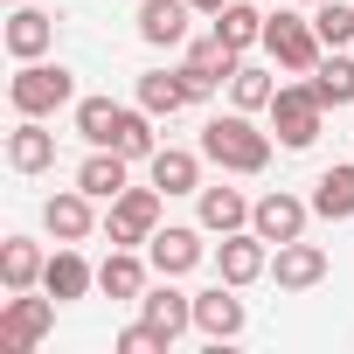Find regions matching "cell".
Listing matches in <instances>:
<instances>
[{
  "instance_id": "cell-28",
  "label": "cell",
  "mask_w": 354,
  "mask_h": 354,
  "mask_svg": "<svg viewBox=\"0 0 354 354\" xmlns=\"http://www.w3.org/2000/svg\"><path fill=\"white\" fill-rule=\"evenodd\" d=\"M111 153H125V160H153V153H160V139H153V111H146V104H125Z\"/></svg>"
},
{
  "instance_id": "cell-13",
  "label": "cell",
  "mask_w": 354,
  "mask_h": 354,
  "mask_svg": "<svg viewBox=\"0 0 354 354\" xmlns=\"http://www.w3.org/2000/svg\"><path fill=\"white\" fill-rule=\"evenodd\" d=\"M195 333H209V340H236L243 333V299H236L230 278H216L209 292H195Z\"/></svg>"
},
{
  "instance_id": "cell-6",
  "label": "cell",
  "mask_w": 354,
  "mask_h": 354,
  "mask_svg": "<svg viewBox=\"0 0 354 354\" xmlns=\"http://www.w3.org/2000/svg\"><path fill=\"white\" fill-rule=\"evenodd\" d=\"M236 63H243V56H236L230 42H216V28H209L202 42H188V56H181V84H188V104H209V97H216V91L236 77Z\"/></svg>"
},
{
  "instance_id": "cell-12",
  "label": "cell",
  "mask_w": 354,
  "mask_h": 354,
  "mask_svg": "<svg viewBox=\"0 0 354 354\" xmlns=\"http://www.w3.org/2000/svg\"><path fill=\"white\" fill-rule=\"evenodd\" d=\"M271 278H278V292H313L326 278V250L306 243V236H292V243L271 250Z\"/></svg>"
},
{
  "instance_id": "cell-11",
  "label": "cell",
  "mask_w": 354,
  "mask_h": 354,
  "mask_svg": "<svg viewBox=\"0 0 354 354\" xmlns=\"http://www.w3.org/2000/svg\"><path fill=\"white\" fill-rule=\"evenodd\" d=\"M139 319H146V326H160L167 340H181V333L195 326V292H181L174 278H160V285H146V292H139Z\"/></svg>"
},
{
  "instance_id": "cell-35",
  "label": "cell",
  "mask_w": 354,
  "mask_h": 354,
  "mask_svg": "<svg viewBox=\"0 0 354 354\" xmlns=\"http://www.w3.org/2000/svg\"><path fill=\"white\" fill-rule=\"evenodd\" d=\"M8 8H21V0H8Z\"/></svg>"
},
{
  "instance_id": "cell-22",
  "label": "cell",
  "mask_w": 354,
  "mask_h": 354,
  "mask_svg": "<svg viewBox=\"0 0 354 354\" xmlns=\"http://www.w3.org/2000/svg\"><path fill=\"white\" fill-rule=\"evenodd\" d=\"M42 243L35 236H8V243H0V285H8V292H35L42 285Z\"/></svg>"
},
{
  "instance_id": "cell-33",
  "label": "cell",
  "mask_w": 354,
  "mask_h": 354,
  "mask_svg": "<svg viewBox=\"0 0 354 354\" xmlns=\"http://www.w3.org/2000/svg\"><path fill=\"white\" fill-rule=\"evenodd\" d=\"M188 8H195V15H223V8H230V0H188Z\"/></svg>"
},
{
  "instance_id": "cell-29",
  "label": "cell",
  "mask_w": 354,
  "mask_h": 354,
  "mask_svg": "<svg viewBox=\"0 0 354 354\" xmlns=\"http://www.w3.org/2000/svg\"><path fill=\"white\" fill-rule=\"evenodd\" d=\"M271 97H278L271 70H257V63H236V77H230V104H236V111H271Z\"/></svg>"
},
{
  "instance_id": "cell-21",
  "label": "cell",
  "mask_w": 354,
  "mask_h": 354,
  "mask_svg": "<svg viewBox=\"0 0 354 354\" xmlns=\"http://www.w3.org/2000/svg\"><path fill=\"white\" fill-rule=\"evenodd\" d=\"M8 167H15V174H42V167H56V132H49L42 118H21V125L8 132Z\"/></svg>"
},
{
  "instance_id": "cell-27",
  "label": "cell",
  "mask_w": 354,
  "mask_h": 354,
  "mask_svg": "<svg viewBox=\"0 0 354 354\" xmlns=\"http://www.w3.org/2000/svg\"><path fill=\"white\" fill-rule=\"evenodd\" d=\"M139 104L153 111V118H174L188 104V84H181V70H146L139 77Z\"/></svg>"
},
{
  "instance_id": "cell-8",
  "label": "cell",
  "mask_w": 354,
  "mask_h": 354,
  "mask_svg": "<svg viewBox=\"0 0 354 354\" xmlns=\"http://www.w3.org/2000/svg\"><path fill=\"white\" fill-rule=\"evenodd\" d=\"M202 257H209L202 223H195V230H188V223H167V230H153V236H146V264H153L160 278H188Z\"/></svg>"
},
{
  "instance_id": "cell-31",
  "label": "cell",
  "mask_w": 354,
  "mask_h": 354,
  "mask_svg": "<svg viewBox=\"0 0 354 354\" xmlns=\"http://www.w3.org/2000/svg\"><path fill=\"white\" fill-rule=\"evenodd\" d=\"M313 28H319L326 49H347V42H354V8H347V0H319V8H313Z\"/></svg>"
},
{
  "instance_id": "cell-25",
  "label": "cell",
  "mask_w": 354,
  "mask_h": 354,
  "mask_svg": "<svg viewBox=\"0 0 354 354\" xmlns=\"http://www.w3.org/2000/svg\"><path fill=\"white\" fill-rule=\"evenodd\" d=\"M306 202H313V216L347 223V216H354V160H347V167H326L319 181H313V195H306Z\"/></svg>"
},
{
  "instance_id": "cell-7",
  "label": "cell",
  "mask_w": 354,
  "mask_h": 354,
  "mask_svg": "<svg viewBox=\"0 0 354 354\" xmlns=\"http://www.w3.org/2000/svg\"><path fill=\"white\" fill-rule=\"evenodd\" d=\"M153 230H160V188H125V195L104 209V236L125 243V250H139Z\"/></svg>"
},
{
  "instance_id": "cell-17",
  "label": "cell",
  "mask_w": 354,
  "mask_h": 354,
  "mask_svg": "<svg viewBox=\"0 0 354 354\" xmlns=\"http://www.w3.org/2000/svg\"><path fill=\"white\" fill-rule=\"evenodd\" d=\"M146 174L160 195H202V153H188V146H160L146 160Z\"/></svg>"
},
{
  "instance_id": "cell-16",
  "label": "cell",
  "mask_w": 354,
  "mask_h": 354,
  "mask_svg": "<svg viewBox=\"0 0 354 354\" xmlns=\"http://www.w3.org/2000/svg\"><path fill=\"white\" fill-rule=\"evenodd\" d=\"M0 35H8V56H15V63H35V56H49V42H56V15H42V8L21 0Z\"/></svg>"
},
{
  "instance_id": "cell-3",
  "label": "cell",
  "mask_w": 354,
  "mask_h": 354,
  "mask_svg": "<svg viewBox=\"0 0 354 354\" xmlns=\"http://www.w3.org/2000/svg\"><path fill=\"white\" fill-rule=\"evenodd\" d=\"M8 104L21 111V118H49V111H63V104H77V77L63 70V63H21L15 70V84H8Z\"/></svg>"
},
{
  "instance_id": "cell-26",
  "label": "cell",
  "mask_w": 354,
  "mask_h": 354,
  "mask_svg": "<svg viewBox=\"0 0 354 354\" xmlns=\"http://www.w3.org/2000/svg\"><path fill=\"white\" fill-rule=\"evenodd\" d=\"M216 42H230L236 56H250V49H264V15L250 8V0H230V8L216 15Z\"/></svg>"
},
{
  "instance_id": "cell-20",
  "label": "cell",
  "mask_w": 354,
  "mask_h": 354,
  "mask_svg": "<svg viewBox=\"0 0 354 354\" xmlns=\"http://www.w3.org/2000/svg\"><path fill=\"white\" fill-rule=\"evenodd\" d=\"M91 285H97V271H91V264H84V250H77V243H56V257H49V264H42V292H49V299H63V306H70V299H84V292H91Z\"/></svg>"
},
{
  "instance_id": "cell-30",
  "label": "cell",
  "mask_w": 354,
  "mask_h": 354,
  "mask_svg": "<svg viewBox=\"0 0 354 354\" xmlns=\"http://www.w3.org/2000/svg\"><path fill=\"white\" fill-rule=\"evenodd\" d=\"M118 118H125V104H111V97H77V132H84L91 146H111V139H118Z\"/></svg>"
},
{
  "instance_id": "cell-34",
  "label": "cell",
  "mask_w": 354,
  "mask_h": 354,
  "mask_svg": "<svg viewBox=\"0 0 354 354\" xmlns=\"http://www.w3.org/2000/svg\"><path fill=\"white\" fill-rule=\"evenodd\" d=\"M299 8H319V0H299Z\"/></svg>"
},
{
  "instance_id": "cell-1",
  "label": "cell",
  "mask_w": 354,
  "mask_h": 354,
  "mask_svg": "<svg viewBox=\"0 0 354 354\" xmlns=\"http://www.w3.org/2000/svg\"><path fill=\"white\" fill-rule=\"evenodd\" d=\"M202 160L223 174H264L271 167V132L250 125V111H216L202 125Z\"/></svg>"
},
{
  "instance_id": "cell-19",
  "label": "cell",
  "mask_w": 354,
  "mask_h": 354,
  "mask_svg": "<svg viewBox=\"0 0 354 354\" xmlns=\"http://www.w3.org/2000/svg\"><path fill=\"white\" fill-rule=\"evenodd\" d=\"M42 223H49V236H56V243H84V236L97 230V216H91V195H84V188L49 195V202H42Z\"/></svg>"
},
{
  "instance_id": "cell-10",
  "label": "cell",
  "mask_w": 354,
  "mask_h": 354,
  "mask_svg": "<svg viewBox=\"0 0 354 354\" xmlns=\"http://www.w3.org/2000/svg\"><path fill=\"white\" fill-rule=\"evenodd\" d=\"M216 278H230L236 292L257 285V278H271V243H264L257 230H230V236L216 243Z\"/></svg>"
},
{
  "instance_id": "cell-32",
  "label": "cell",
  "mask_w": 354,
  "mask_h": 354,
  "mask_svg": "<svg viewBox=\"0 0 354 354\" xmlns=\"http://www.w3.org/2000/svg\"><path fill=\"white\" fill-rule=\"evenodd\" d=\"M167 347H174V340H167V333H160V326H146V319H139V326H125V333H118V354H167Z\"/></svg>"
},
{
  "instance_id": "cell-2",
  "label": "cell",
  "mask_w": 354,
  "mask_h": 354,
  "mask_svg": "<svg viewBox=\"0 0 354 354\" xmlns=\"http://www.w3.org/2000/svg\"><path fill=\"white\" fill-rule=\"evenodd\" d=\"M264 56H271L278 70H292V77H313V63L326 56V42H319L313 15L278 8V15H264Z\"/></svg>"
},
{
  "instance_id": "cell-4",
  "label": "cell",
  "mask_w": 354,
  "mask_h": 354,
  "mask_svg": "<svg viewBox=\"0 0 354 354\" xmlns=\"http://www.w3.org/2000/svg\"><path fill=\"white\" fill-rule=\"evenodd\" d=\"M319 125H326L319 91H313V84H278V97H271V139L292 146V153H306V146L319 139Z\"/></svg>"
},
{
  "instance_id": "cell-15",
  "label": "cell",
  "mask_w": 354,
  "mask_h": 354,
  "mask_svg": "<svg viewBox=\"0 0 354 354\" xmlns=\"http://www.w3.org/2000/svg\"><path fill=\"white\" fill-rule=\"evenodd\" d=\"M77 188H84L91 202H118V195L132 188V160L111 153V146H91V160L77 167Z\"/></svg>"
},
{
  "instance_id": "cell-18",
  "label": "cell",
  "mask_w": 354,
  "mask_h": 354,
  "mask_svg": "<svg viewBox=\"0 0 354 354\" xmlns=\"http://www.w3.org/2000/svg\"><path fill=\"white\" fill-rule=\"evenodd\" d=\"M250 209H257V202H243V188H223V181L195 195V216H202V230H209V236H230V230H250Z\"/></svg>"
},
{
  "instance_id": "cell-14",
  "label": "cell",
  "mask_w": 354,
  "mask_h": 354,
  "mask_svg": "<svg viewBox=\"0 0 354 354\" xmlns=\"http://www.w3.org/2000/svg\"><path fill=\"white\" fill-rule=\"evenodd\" d=\"M188 15H195L188 0H139L132 21H139V42L146 49H181L188 42Z\"/></svg>"
},
{
  "instance_id": "cell-24",
  "label": "cell",
  "mask_w": 354,
  "mask_h": 354,
  "mask_svg": "<svg viewBox=\"0 0 354 354\" xmlns=\"http://www.w3.org/2000/svg\"><path fill=\"white\" fill-rule=\"evenodd\" d=\"M313 91H319L326 111H347V104H354V56H347V49H326V56L313 63Z\"/></svg>"
},
{
  "instance_id": "cell-23",
  "label": "cell",
  "mask_w": 354,
  "mask_h": 354,
  "mask_svg": "<svg viewBox=\"0 0 354 354\" xmlns=\"http://www.w3.org/2000/svg\"><path fill=\"white\" fill-rule=\"evenodd\" d=\"M97 292H104V299H132V306H139V292H146V264H139V250L111 243V257L97 264Z\"/></svg>"
},
{
  "instance_id": "cell-9",
  "label": "cell",
  "mask_w": 354,
  "mask_h": 354,
  "mask_svg": "<svg viewBox=\"0 0 354 354\" xmlns=\"http://www.w3.org/2000/svg\"><path fill=\"white\" fill-rule=\"evenodd\" d=\"M306 223H313V202H306V195H285V188L257 195V209H250V230H257L271 250L292 243V236H306Z\"/></svg>"
},
{
  "instance_id": "cell-5",
  "label": "cell",
  "mask_w": 354,
  "mask_h": 354,
  "mask_svg": "<svg viewBox=\"0 0 354 354\" xmlns=\"http://www.w3.org/2000/svg\"><path fill=\"white\" fill-rule=\"evenodd\" d=\"M56 306H63V299L8 292V306H0V354H28V347H42L49 326H56Z\"/></svg>"
}]
</instances>
